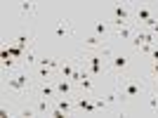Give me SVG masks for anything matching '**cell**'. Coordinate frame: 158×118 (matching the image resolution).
<instances>
[{"label": "cell", "mask_w": 158, "mask_h": 118, "mask_svg": "<svg viewBox=\"0 0 158 118\" xmlns=\"http://www.w3.org/2000/svg\"><path fill=\"white\" fill-rule=\"evenodd\" d=\"M151 73H153V80H158V61L151 64Z\"/></svg>", "instance_id": "603a6c76"}, {"label": "cell", "mask_w": 158, "mask_h": 118, "mask_svg": "<svg viewBox=\"0 0 158 118\" xmlns=\"http://www.w3.org/2000/svg\"><path fill=\"white\" fill-rule=\"evenodd\" d=\"M153 92H156V95H158V80H156V90H153Z\"/></svg>", "instance_id": "cb8c5ba5"}, {"label": "cell", "mask_w": 158, "mask_h": 118, "mask_svg": "<svg viewBox=\"0 0 158 118\" xmlns=\"http://www.w3.org/2000/svg\"><path fill=\"white\" fill-rule=\"evenodd\" d=\"M35 95H38V97H45V99H54L57 97V85H54V80H43V83H38Z\"/></svg>", "instance_id": "30bf717a"}, {"label": "cell", "mask_w": 158, "mask_h": 118, "mask_svg": "<svg viewBox=\"0 0 158 118\" xmlns=\"http://www.w3.org/2000/svg\"><path fill=\"white\" fill-rule=\"evenodd\" d=\"M149 61H158V45H153V50H151V54H149Z\"/></svg>", "instance_id": "7402d4cb"}, {"label": "cell", "mask_w": 158, "mask_h": 118, "mask_svg": "<svg viewBox=\"0 0 158 118\" xmlns=\"http://www.w3.org/2000/svg\"><path fill=\"white\" fill-rule=\"evenodd\" d=\"M19 12L24 14V17H33V14L38 12V5H35V2H19Z\"/></svg>", "instance_id": "ac0fdd59"}, {"label": "cell", "mask_w": 158, "mask_h": 118, "mask_svg": "<svg viewBox=\"0 0 158 118\" xmlns=\"http://www.w3.org/2000/svg\"><path fill=\"white\" fill-rule=\"evenodd\" d=\"M149 113H158V95L156 92L149 97Z\"/></svg>", "instance_id": "d6986e66"}, {"label": "cell", "mask_w": 158, "mask_h": 118, "mask_svg": "<svg viewBox=\"0 0 158 118\" xmlns=\"http://www.w3.org/2000/svg\"><path fill=\"white\" fill-rule=\"evenodd\" d=\"M54 85H57V95H59V97H76V95H73L76 83H73L71 78H61V76H57V78H54Z\"/></svg>", "instance_id": "9c48e42d"}, {"label": "cell", "mask_w": 158, "mask_h": 118, "mask_svg": "<svg viewBox=\"0 0 158 118\" xmlns=\"http://www.w3.org/2000/svg\"><path fill=\"white\" fill-rule=\"evenodd\" d=\"M130 54H125V52H116V54H111V59H109V66H111V71L113 73H118V76H125L127 73V69H130Z\"/></svg>", "instance_id": "5b68a950"}, {"label": "cell", "mask_w": 158, "mask_h": 118, "mask_svg": "<svg viewBox=\"0 0 158 118\" xmlns=\"http://www.w3.org/2000/svg\"><path fill=\"white\" fill-rule=\"evenodd\" d=\"M19 116L31 118V116H38V113H35V109H33V106H21V109H19Z\"/></svg>", "instance_id": "44dd1931"}, {"label": "cell", "mask_w": 158, "mask_h": 118, "mask_svg": "<svg viewBox=\"0 0 158 118\" xmlns=\"http://www.w3.org/2000/svg\"><path fill=\"white\" fill-rule=\"evenodd\" d=\"M33 76H35V80H38V83H43V80H54V78H57V73H54L52 69H45V66H35V69H33Z\"/></svg>", "instance_id": "4fadbf2b"}, {"label": "cell", "mask_w": 158, "mask_h": 118, "mask_svg": "<svg viewBox=\"0 0 158 118\" xmlns=\"http://www.w3.org/2000/svg\"><path fill=\"white\" fill-rule=\"evenodd\" d=\"M113 28V24H106V21H97L94 24V36H99V38H104V36H109Z\"/></svg>", "instance_id": "e0dca14e"}, {"label": "cell", "mask_w": 158, "mask_h": 118, "mask_svg": "<svg viewBox=\"0 0 158 118\" xmlns=\"http://www.w3.org/2000/svg\"><path fill=\"white\" fill-rule=\"evenodd\" d=\"M33 71H17L5 76V90L17 92V95H28L33 87Z\"/></svg>", "instance_id": "6da1fadb"}, {"label": "cell", "mask_w": 158, "mask_h": 118, "mask_svg": "<svg viewBox=\"0 0 158 118\" xmlns=\"http://www.w3.org/2000/svg\"><path fill=\"white\" fill-rule=\"evenodd\" d=\"M137 26L139 24H135V21H130V24H118V26H113V36H116V40H132L135 33H137Z\"/></svg>", "instance_id": "ba28073f"}, {"label": "cell", "mask_w": 158, "mask_h": 118, "mask_svg": "<svg viewBox=\"0 0 158 118\" xmlns=\"http://www.w3.org/2000/svg\"><path fill=\"white\" fill-rule=\"evenodd\" d=\"M76 85L80 87V92H83V95H92V92H94V80H92V76H90V73H87V76H83Z\"/></svg>", "instance_id": "9a60e30c"}, {"label": "cell", "mask_w": 158, "mask_h": 118, "mask_svg": "<svg viewBox=\"0 0 158 118\" xmlns=\"http://www.w3.org/2000/svg\"><path fill=\"white\" fill-rule=\"evenodd\" d=\"M151 17H156V14H153L151 10H146V7H137V10H135V24H137V21L144 24V21H149Z\"/></svg>", "instance_id": "2e32d148"}, {"label": "cell", "mask_w": 158, "mask_h": 118, "mask_svg": "<svg viewBox=\"0 0 158 118\" xmlns=\"http://www.w3.org/2000/svg\"><path fill=\"white\" fill-rule=\"evenodd\" d=\"M111 17H113V26H118V24H130L135 19V10H132L130 2H116L111 7Z\"/></svg>", "instance_id": "277c9868"}, {"label": "cell", "mask_w": 158, "mask_h": 118, "mask_svg": "<svg viewBox=\"0 0 158 118\" xmlns=\"http://www.w3.org/2000/svg\"><path fill=\"white\" fill-rule=\"evenodd\" d=\"M2 69H5V71H10V73H14L17 61H14V59H10V57H5V59H2Z\"/></svg>", "instance_id": "ffe728a7"}, {"label": "cell", "mask_w": 158, "mask_h": 118, "mask_svg": "<svg viewBox=\"0 0 158 118\" xmlns=\"http://www.w3.org/2000/svg\"><path fill=\"white\" fill-rule=\"evenodd\" d=\"M144 83H142V78H137V76H120L118 80V92L120 97H123V102H127V99H137L142 92H144Z\"/></svg>", "instance_id": "7a4b0ae2"}, {"label": "cell", "mask_w": 158, "mask_h": 118, "mask_svg": "<svg viewBox=\"0 0 158 118\" xmlns=\"http://www.w3.org/2000/svg\"><path fill=\"white\" fill-rule=\"evenodd\" d=\"M31 43H33V33L28 31V28H19V31L12 33V45H17L21 50V52H26V50H31Z\"/></svg>", "instance_id": "8992f818"}, {"label": "cell", "mask_w": 158, "mask_h": 118, "mask_svg": "<svg viewBox=\"0 0 158 118\" xmlns=\"http://www.w3.org/2000/svg\"><path fill=\"white\" fill-rule=\"evenodd\" d=\"M73 102H76V111L80 113H97V102H94V97H90V95H80V97H73Z\"/></svg>", "instance_id": "52a82bcc"}, {"label": "cell", "mask_w": 158, "mask_h": 118, "mask_svg": "<svg viewBox=\"0 0 158 118\" xmlns=\"http://www.w3.org/2000/svg\"><path fill=\"white\" fill-rule=\"evenodd\" d=\"M104 57L106 54L99 50V52H90L85 54L83 59V64H85V71L92 76V78H99V76H104Z\"/></svg>", "instance_id": "3957f363"}, {"label": "cell", "mask_w": 158, "mask_h": 118, "mask_svg": "<svg viewBox=\"0 0 158 118\" xmlns=\"http://www.w3.org/2000/svg\"><path fill=\"white\" fill-rule=\"evenodd\" d=\"M156 17H158V14H156Z\"/></svg>", "instance_id": "d4e9b609"}, {"label": "cell", "mask_w": 158, "mask_h": 118, "mask_svg": "<svg viewBox=\"0 0 158 118\" xmlns=\"http://www.w3.org/2000/svg\"><path fill=\"white\" fill-rule=\"evenodd\" d=\"M33 109H35V113L38 116H50V111H52V99H45V97H33Z\"/></svg>", "instance_id": "8fae6325"}, {"label": "cell", "mask_w": 158, "mask_h": 118, "mask_svg": "<svg viewBox=\"0 0 158 118\" xmlns=\"http://www.w3.org/2000/svg\"><path fill=\"white\" fill-rule=\"evenodd\" d=\"M83 45H85V50H92V52H99V50H104V40L99 38V36H87L85 40H83Z\"/></svg>", "instance_id": "5bb4252c"}, {"label": "cell", "mask_w": 158, "mask_h": 118, "mask_svg": "<svg viewBox=\"0 0 158 118\" xmlns=\"http://www.w3.org/2000/svg\"><path fill=\"white\" fill-rule=\"evenodd\" d=\"M73 33V28H71V21L66 19V17H61L57 24H54V36L57 38H64V36H71Z\"/></svg>", "instance_id": "7c38bea8"}]
</instances>
